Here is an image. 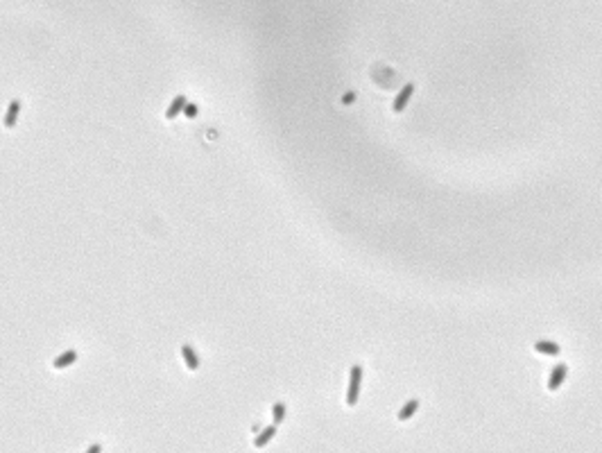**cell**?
<instances>
[{
  "label": "cell",
  "instance_id": "cell-1",
  "mask_svg": "<svg viewBox=\"0 0 602 453\" xmlns=\"http://www.w3.org/2000/svg\"><path fill=\"white\" fill-rule=\"evenodd\" d=\"M360 385H363V367L353 365L349 369V390H346V406H356L360 399Z\"/></svg>",
  "mask_w": 602,
  "mask_h": 453
},
{
  "label": "cell",
  "instance_id": "cell-2",
  "mask_svg": "<svg viewBox=\"0 0 602 453\" xmlns=\"http://www.w3.org/2000/svg\"><path fill=\"white\" fill-rule=\"evenodd\" d=\"M412 93H414V84H412V82H407V84L403 86L399 93H396L394 102H392V111H394V113H403V111H405V106L410 105Z\"/></svg>",
  "mask_w": 602,
  "mask_h": 453
},
{
  "label": "cell",
  "instance_id": "cell-3",
  "mask_svg": "<svg viewBox=\"0 0 602 453\" xmlns=\"http://www.w3.org/2000/svg\"><path fill=\"white\" fill-rule=\"evenodd\" d=\"M566 376H569V367H566V363H559L555 365V367L550 369V376H548V390H559L562 387V383L566 381Z\"/></svg>",
  "mask_w": 602,
  "mask_h": 453
},
{
  "label": "cell",
  "instance_id": "cell-4",
  "mask_svg": "<svg viewBox=\"0 0 602 453\" xmlns=\"http://www.w3.org/2000/svg\"><path fill=\"white\" fill-rule=\"evenodd\" d=\"M535 351L536 353H543V356H559V353H562V347H559L557 342H552V340H536L535 342Z\"/></svg>",
  "mask_w": 602,
  "mask_h": 453
},
{
  "label": "cell",
  "instance_id": "cell-5",
  "mask_svg": "<svg viewBox=\"0 0 602 453\" xmlns=\"http://www.w3.org/2000/svg\"><path fill=\"white\" fill-rule=\"evenodd\" d=\"M274 435H276V424H272V426H268V428H263L261 433H258L256 437H254V447L256 449H263V447H268L269 442L274 440Z\"/></svg>",
  "mask_w": 602,
  "mask_h": 453
},
{
  "label": "cell",
  "instance_id": "cell-6",
  "mask_svg": "<svg viewBox=\"0 0 602 453\" xmlns=\"http://www.w3.org/2000/svg\"><path fill=\"white\" fill-rule=\"evenodd\" d=\"M181 356H184L186 367H188L190 372H197V369H200V356H197V351L190 347V345H184V347H181Z\"/></svg>",
  "mask_w": 602,
  "mask_h": 453
},
{
  "label": "cell",
  "instance_id": "cell-7",
  "mask_svg": "<svg viewBox=\"0 0 602 453\" xmlns=\"http://www.w3.org/2000/svg\"><path fill=\"white\" fill-rule=\"evenodd\" d=\"M188 105V100H186V95H177L172 102H170V106H167L166 111V118L167 120H172V118H177L179 113H184V106Z\"/></svg>",
  "mask_w": 602,
  "mask_h": 453
},
{
  "label": "cell",
  "instance_id": "cell-8",
  "mask_svg": "<svg viewBox=\"0 0 602 453\" xmlns=\"http://www.w3.org/2000/svg\"><path fill=\"white\" fill-rule=\"evenodd\" d=\"M419 406H421V403H419V399H410L407 403H403V408L399 410V415H396V417H399V421H407L410 417H414V415H417V410H419Z\"/></svg>",
  "mask_w": 602,
  "mask_h": 453
},
{
  "label": "cell",
  "instance_id": "cell-9",
  "mask_svg": "<svg viewBox=\"0 0 602 453\" xmlns=\"http://www.w3.org/2000/svg\"><path fill=\"white\" fill-rule=\"evenodd\" d=\"M18 113H21V100H11L9 106H7V113H5V127H14L18 120Z\"/></svg>",
  "mask_w": 602,
  "mask_h": 453
},
{
  "label": "cell",
  "instance_id": "cell-10",
  "mask_svg": "<svg viewBox=\"0 0 602 453\" xmlns=\"http://www.w3.org/2000/svg\"><path fill=\"white\" fill-rule=\"evenodd\" d=\"M75 360H77V351H75V349H68V351L62 353V356H57L52 365H55L57 369H64V367H68V365H73Z\"/></svg>",
  "mask_w": 602,
  "mask_h": 453
},
{
  "label": "cell",
  "instance_id": "cell-11",
  "mask_svg": "<svg viewBox=\"0 0 602 453\" xmlns=\"http://www.w3.org/2000/svg\"><path fill=\"white\" fill-rule=\"evenodd\" d=\"M272 415H274V424L279 426L285 417V403H274L272 406Z\"/></svg>",
  "mask_w": 602,
  "mask_h": 453
},
{
  "label": "cell",
  "instance_id": "cell-12",
  "mask_svg": "<svg viewBox=\"0 0 602 453\" xmlns=\"http://www.w3.org/2000/svg\"><path fill=\"white\" fill-rule=\"evenodd\" d=\"M197 111H200V109H197V105H193V102H188V105L184 106V116L186 118H195Z\"/></svg>",
  "mask_w": 602,
  "mask_h": 453
},
{
  "label": "cell",
  "instance_id": "cell-13",
  "mask_svg": "<svg viewBox=\"0 0 602 453\" xmlns=\"http://www.w3.org/2000/svg\"><path fill=\"white\" fill-rule=\"evenodd\" d=\"M353 100H356V93H344V95H342V105H351Z\"/></svg>",
  "mask_w": 602,
  "mask_h": 453
},
{
  "label": "cell",
  "instance_id": "cell-14",
  "mask_svg": "<svg viewBox=\"0 0 602 453\" xmlns=\"http://www.w3.org/2000/svg\"><path fill=\"white\" fill-rule=\"evenodd\" d=\"M86 453H102V447H100V444H91Z\"/></svg>",
  "mask_w": 602,
  "mask_h": 453
}]
</instances>
